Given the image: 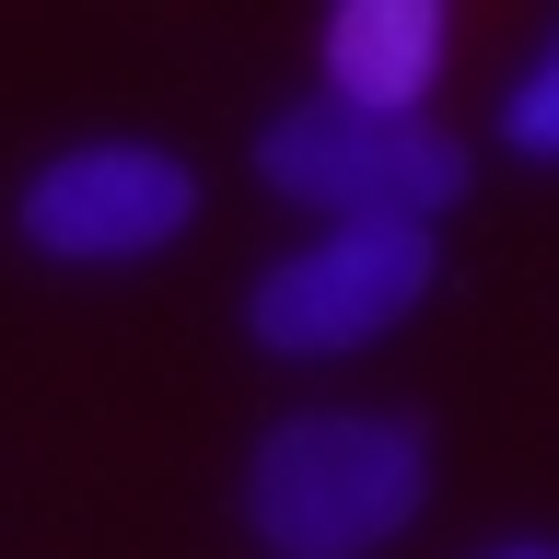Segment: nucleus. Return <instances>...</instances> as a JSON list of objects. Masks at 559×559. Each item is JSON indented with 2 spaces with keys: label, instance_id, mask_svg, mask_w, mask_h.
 <instances>
[{
  "label": "nucleus",
  "instance_id": "39448f33",
  "mask_svg": "<svg viewBox=\"0 0 559 559\" xmlns=\"http://www.w3.org/2000/svg\"><path fill=\"white\" fill-rule=\"evenodd\" d=\"M314 59H326V105L419 117V94L443 82V0H338Z\"/></svg>",
  "mask_w": 559,
  "mask_h": 559
},
{
  "label": "nucleus",
  "instance_id": "7ed1b4c3",
  "mask_svg": "<svg viewBox=\"0 0 559 559\" xmlns=\"http://www.w3.org/2000/svg\"><path fill=\"white\" fill-rule=\"evenodd\" d=\"M443 269L431 222H326L314 245H292L257 292H245V326L280 361H326V349H361L384 326H408L419 292Z\"/></svg>",
  "mask_w": 559,
  "mask_h": 559
},
{
  "label": "nucleus",
  "instance_id": "20e7f679",
  "mask_svg": "<svg viewBox=\"0 0 559 559\" xmlns=\"http://www.w3.org/2000/svg\"><path fill=\"white\" fill-rule=\"evenodd\" d=\"M35 257H70V269H117V257H152L199 222V175L152 152V140H82L59 164L24 175V199H12Z\"/></svg>",
  "mask_w": 559,
  "mask_h": 559
},
{
  "label": "nucleus",
  "instance_id": "f03ea898",
  "mask_svg": "<svg viewBox=\"0 0 559 559\" xmlns=\"http://www.w3.org/2000/svg\"><path fill=\"white\" fill-rule=\"evenodd\" d=\"M257 175L326 222H431L466 199V140L431 117H361V105H280Z\"/></svg>",
  "mask_w": 559,
  "mask_h": 559
},
{
  "label": "nucleus",
  "instance_id": "f257e3e1",
  "mask_svg": "<svg viewBox=\"0 0 559 559\" xmlns=\"http://www.w3.org/2000/svg\"><path fill=\"white\" fill-rule=\"evenodd\" d=\"M431 501V443L384 408H304L245 454V524L269 559H373Z\"/></svg>",
  "mask_w": 559,
  "mask_h": 559
},
{
  "label": "nucleus",
  "instance_id": "423d86ee",
  "mask_svg": "<svg viewBox=\"0 0 559 559\" xmlns=\"http://www.w3.org/2000/svg\"><path fill=\"white\" fill-rule=\"evenodd\" d=\"M501 140H513V152H536V164H559V35L536 47V70L513 82V105H501Z\"/></svg>",
  "mask_w": 559,
  "mask_h": 559
},
{
  "label": "nucleus",
  "instance_id": "0eeeda50",
  "mask_svg": "<svg viewBox=\"0 0 559 559\" xmlns=\"http://www.w3.org/2000/svg\"><path fill=\"white\" fill-rule=\"evenodd\" d=\"M489 559H559V548H536V536H524V548H489Z\"/></svg>",
  "mask_w": 559,
  "mask_h": 559
}]
</instances>
